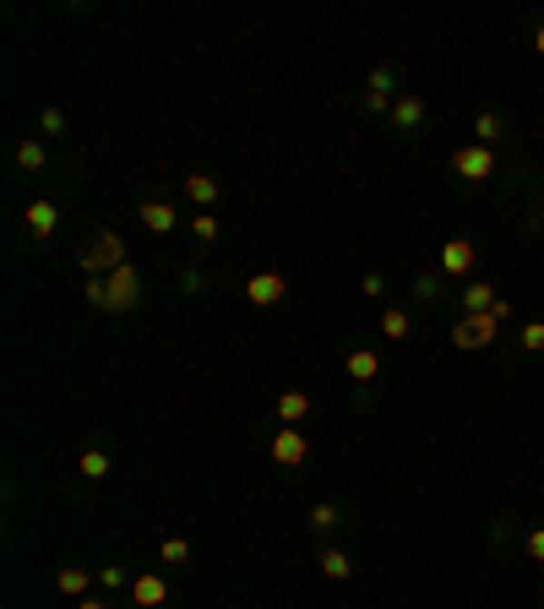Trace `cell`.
<instances>
[{
    "instance_id": "6da1fadb",
    "label": "cell",
    "mask_w": 544,
    "mask_h": 609,
    "mask_svg": "<svg viewBox=\"0 0 544 609\" xmlns=\"http://www.w3.org/2000/svg\"><path fill=\"white\" fill-rule=\"evenodd\" d=\"M82 267H87L93 278H109L114 267H125V240H120L114 229H98V234L82 245Z\"/></svg>"
},
{
    "instance_id": "7a4b0ae2",
    "label": "cell",
    "mask_w": 544,
    "mask_h": 609,
    "mask_svg": "<svg viewBox=\"0 0 544 609\" xmlns=\"http://www.w3.org/2000/svg\"><path fill=\"white\" fill-rule=\"evenodd\" d=\"M104 283H109V310H120V316H125V310H136V305H142V272H136V261L114 267Z\"/></svg>"
},
{
    "instance_id": "3957f363",
    "label": "cell",
    "mask_w": 544,
    "mask_h": 609,
    "mask_svg": "<svg viewBox=\"0 0 544 609\" xmlns=\"http://www.w3.org/2000/svg\"><path fill=\"white\" fill-rule=\"evenodd\" d=\"M392 103H398V71L392 65H376L365 76V109L371 114H392Z\"/></svg>"
},
{
    "instance_id": "277c9868",
    "label": "cell",
    "mask_w": 544,
    "mask_h": 609,
    "mask_svg": "<svg viewBox=\"0 0 544 609\" xmlns=\"http://www.w3.org/2000/svg\"><path fill=\"white\" fill-rule=\"evenodd\" d=\"M496 332H501V321L485 310V316H458V327H452V343L458 349H490L496 343Z\"/></svg>"
},
{
    "instance_id": "5b68a950",
    "label": "cell",
    "mask_w": 544,
    "mask_h": 609,
    "mask_svg": "<svg viewBox=\"0 0 544 609\" xmlns=\"http://www.w3.org/2000/svg\"><path fill=\"white\" fill-rule=\"evenodd\" d=\"M452 169H458L469 185H480V180H490V174H496V152H490V147H480V142H469V147H458V152H452Z\"/></svg>"
},
{
    "instance_id": "8992f818",
    "label": "cell",
    "mask_w": 544,
    "mask_h": 609,
    "mask_svg": "<svg viewBox=\"0 0 544 609\" xmlns=\"http://www.w3.org/2000/svg\"><path fill=\"white\" fill-rule=\"evenodd\" d=\"M245 300L262 305V310H272V305L289 300V278H283V272H251V278H245Z\"/></svg>"
},
{
    "instance_id": "52a82bcc",
    "label": "cell",
    "mask_w": 544,
    "mask_h": 609,
    "mask_svg": "<svg viewBox=\"0 0 544 609\" xmlns=\"http://www.w3.org/2000/svg\"><path fill=\"white\" fill-rule=\"evenodd\" d=\"M311 457V441L300 436V425H283L278 436H272V463H283V468H300Z\"/></svg>"
},
{
    "instance_id": "ba28073f",
    "label": "cell",
    "mask_w": 544,
    "mask_h": 609,
    "mask_svg": "<svg viewBox=\"0 0 544 609\" xmlns=\"http://www.w3.org/2000/svg\"><path fill=\"white\" fill-rule=\"evenodd\" d=\"M474 261H480V250H474L469 240H447V245H441V272H447V278H469Z\"/></svg>"
},
{
    "instance_id": "9c48e42d",
    "label": "cell",
    "mask_w": 544,
    "mask_h": 609,
    "mask_svg": "<svg viewBox=\"0 0 544 609\" xmlns=\"http://www.w3.org/2000/svg\"><path fill=\"white\" fill-rule=\"evenodd\" d=\"M169 599V583L158 577V572H142V577H131V604L136 609H158Z\"/></svg>"
},
{
    "instance_id": "30bf717a",
    "label": "cell",
    "mask_w": 544,
    "mask_h": 609,
    "mask_svg": "<svg viewBox=\"0 0 544 609\" xmlns=\"http://www.w3.org/2000/svg\"><path fill=\"white\" fill-rule=\"evenodd\" d=\"M392 125L409 136V131H420L425 125V98L420 93H398V103H392Z\"/></svg>"
},
{
    "instance_id": "8fae6325",
    "label": "cell",
    "mask_w": 544,
    "mask_h": 609,
    "mask_svg": "<svg viewBox=\"0 0 544 609\" xmlns=\"http://www.w3.org/2000/svg\"><path fill=\"white\" fill-rule=\"evenodd\" d=\"M136 218H142V229H147V234H169V229L180 223V212H174L169 201H142V207H136Z\"/></svg>"
},
{
    "instance_id": "7c38bea8",
    "label": "cell",
    "mask_w": 544,
    "mask_h": 609,
    "mask_svg": "<svg viewBox=\"0 0 544 609\" xmlns=\"http://www.w3.org/2000/svg\"><path fill=\"white\" fill-rule=\"evenodd\" d=\"M343 365H349V381H360V387H371V381L381 376V354H376V349H349Z\"/></svg>"
},
{
    "instance_id": "4fadbf2b",
    "label": "cell",
    "mask_w": 544,
    "mask_h": 609,
    "mask_svg": "<svg viewBox=\"0 0 544 609\" xmlns=\"http://www.w3.org/2000/svg\"><path fill=\"white\" fill-rule=\"evenodd\" d=\"M27 229H33V240H49L54 234V223H60V207L54 201H27Z\"/></svg>"
},
{
    "instance_id": "5bb4252c",
    "label": "cell",
    "mask_w": 544,
    "mask_h": 609,
    "mask_svg": "<svg viewBox=\"0 0 544 609\" xmlns=\"http://www.w3.org/2000/svg\"><path fill=\"white\" fill-rule=\"evenodd\" d=\"M496 283H485V278H474L469 289H463V316H485V310H496Z\"/></svg>"
},
{
    "instance_id": "9a60e30c",
    "label": "cell",
    "mask_w": 544,
    "mask_h": 609,
    "mask_svg": "<svg viewBox=\"0 0 544 609\" xmlns=\"http://www.w3.org/2000/svg\"><path fill=\"white\" fill-rule=\"evenodd\" d=\"M512 125H507V114H496V109H480V120H474V136H480V147H490V142H501Z\"/></svg>"
},
{
    "instance_id": "2e32d148",
    "label": "cell",
    "mask_w": 544,
    "mask_h": 609,
    "mask_svg": "<svg viewBox=\"0 0 544 609\" xmlns=\"http://www.w3.org/2000/svg\"><path fill=\"white\" fill-rule=\"evenodd\" d=\"M414 332V321H409V310L403 305H381V338H392V343H403Z\"/></svg>"
},
{
    "instance_id": "e0dca14e",
    "label": "cell",
    "mask_w": 544,
    "mask_h": 609,
    "mask_svg": "<svg viewBox=\"0 0 544 609\" xmlns=\"http://www.w3.org/2000/svg\"><path fill=\"white\" fill-rule=\"evenodd\" d=\"M87 583H93L87 566H60V572H54V588L71 594V599H87Z\"/></svg>"
},
{
    "instance_id": "ac0fdd59",
    "label": "cell",
    "mask_w": 544,
    "mask_h": 609,
    "mask_svg": "<svg viewBox=\"0 0 544 609\" xmlns=\"http://www.w3.org/2000/svg\"><path fill=\"white\" fill-rule=\"evenodd\" d=\"M185 196L207 212V207L218 201V180H213V174H185Z\"/></svg>"
},
{
    "instance_id": "d6986e66",
    "label": "cell",
    "mask_w": 544,
    "mask_h": 609,
    "mask_svg": "<svg viewBox=\"0 0 544 609\" xmlns=\"http://www.w3.org/2000/svg\"><path fill=\"white\" fill-rule=\"evenodd\" d=\"M305 414H311V398L305 392H278V419L283 425H300Z\"/></svg>"
},
{
    "instance_id": "ffe728a7",
    "label": "cell",
    "mask_w": 544,
    "mask_h": 609,
    "mask_svg": "<svg viewBox=\"0 0 544 609\" xmlns=\"http://www.w3.org/2000/svg\"><path fill=\"white\" fill-rule=\"evenodd\" d=\"M76 468H82V479H109V468H114V463H109V452H104V447H87Z\"/></svg>"
},
{
    "instance_id": "44dd1931",
    "label": "cell",
    "mask_w": 544,
    "mask_h": 609,
    "mask_svg": "<svg viewBox=\"0 0 544 609\" xmlns=\"http://www.w3.org/2000/svg\"><path fill=\"white\" fill-rule=\"evenodd\" d=\"M311 528H316V534H338V528H343V512H338L332 501H316V506H311Z\"/></svg>"
},
{
    "instance_id": "7402d4cb",
    "label": "cell",
    "mask_w": 544,
    "mask_h": 609,
    "mask_svg": "<svg viewBox=\"0 0 544 609\" xmlns=\"http://www.w3.org/2000/svg\"><path fill=\"white\" fill-rule=\"evenodd\" d=\"M447 294V272H420L414 278V300L425 305V300H441Z\"/></svg>"
},
{
    "instance_id": "603a6c76",
    "label": "cell",
    "mask_w": 544,
    "mask_h": 609,
    "mask_svg": "<svg viewBox=\"0 0 544 609\" xmlns=\"http://www.w3.org/2000/svg\"><path fill=\"white\" fill-rule=\"evenodd\" d=\"M349 572H354V561H349L343 550H327V555H321V577H332V583H343Z\"/></svg>"
},
{
    "instance_id": "cb8c5ba5",
    "label": "cell",
    "mask_w": 544,
    "mask_h": 609,
    "mask_svg": "<svg viewBox=\"0 0 544 609\" xmlns=\"http://www.w3.org/2000/svg\"><path fill=\"white\" fill-rule=\"evenodd\" d=\"M191 234H196V245H213V240H218V218H213V212H196V218H191Z\"/></svg>"
},
{
    "instance_id": "d4e9b609",
    "label": "cell",
    "mask_w": 544,
    "mask_h": 609,
    "mask_svg": "<svg viewBox=\"0 0 544 609\" xmlns=\"http://www.w3.org/2000/svg\"><path fill=\"white\" fill-rule=\"evenodd\" d=\"M518 349H523V354H544V321H529V327L518 332Z\"/></svg>"
},
{
    "instance_id": "484cf974",
    "label": "cell",
    "mask_w": 544,
    "mask_h": 609,
    "mask_svg": "<svg viewBox=\"0 0 544 609\" xmlns=\"http://www.w3.org/2000/svg\"><path fill=\"white\" fill-rule=\"evenodd\" d=\"M16 163L22 169H44V142H22L16 147Z\"/></svg>"
},
{
    "instance_id": "4316f807",
    "label": "cell",
    "mask_w": 544,
    "mask_h": 609,
    "mask_svg": "<svg viewBox=\"0 0 544 609\" xmlns=\"http://www.w3.org/2000/svg\"><path fill=\"white\" fill-rule=\"evenodd\" d=\"M191 561V545L185 539H163V566H185Z\"/></svg>"
},
{
    "instance_id": "83f0119b",
    "label": "cell",
    "mask_w": 544,
    "mask_h": 609,
    "mask_svg": "<svg viewBox=\"0 0 544 609\" xmlns=\"http://www.w3.org/2000/svg\"><path fill=\"white\" fill-rule=\"evenodd\" d=\"M44 136H65V109H44Z\"/></svg>"
},
{
    "instance_id": "f1b7e54d",
    "label": "cell",
    "mask_w": 544,
    "mask_h": 609,
    "mask_svg": "<svg viewBox=\"0 0 544 609\" xmlns=\"http://www.w3.org/2000/svg\"><path fill=\"white\" fill-rule=\"evenodd\" d=\"M87 305L109 310V283H104V278H87Z\"/></svg>"
},
{
    "instance_id": "f546056e",
    "label": "cell",
    "mask_w": 544,
    "mask_h": 609,
    "mask_svg": "<svg viewBox=\"0 0 544 609\" xmlns=\"http://www.w3.org/2000/svg\"><path fill=\"white\" fill-rule=\"evenodd\" d=\"M98 583H104L109 594H120V588H125L131 577H125V566H104V572H98Z\"/></svg>"
},
{
    "instance_id": "4dcf8cb0",
    "label": "cell",
    "mask_w": 544,
    "mask_h": 609,
    "mask_svg": "<svg viewBox=\"0 0 544 609\" xmlns=\"http://www.w3.org/2000/svg\"><path fill=\"white\" fill-rule=\"evenodd\" d=\"M180 289H185V294H202V272H196V267H185V272H180Z\"/></svg>"
},
{
    "instance_id": "1f68e13d",
    "label": "cell",
    "mask_w": 544,
    "mask_h": 609,
    "mask_svg": "<svg viewBox=\"0 0 544 609\" xmlns=\"http://www.w3.org/2000/svg\"><path fill=\"white\" fill-rule=\"evenodd\" d=\"M360 289H365V294H371V300H381V294H387V278H381V272H371V278H365V283H360Z\"/></svg>"
},
{
    "instance_id": "d6a6232c",
    "label": "cell",
    "mask_w": 544,
    "mask_h": 609,
    "mask_svg": "<svg viewBox=\"0 0 544 609\" xmlns=\"http://www.w3.org/2000/svg\"><path fill=\"white\" fill-rule=\"evenodd\" d=\"M529 555L544 566V528H534V534H529Z\"/></svg>"
},
{
    "instance_id": "836d02e7",
    "label": "cell",
    "mask_w": 544,
    "mask_h": 609,
    "mask_svg": "<svg viewBox=\"0 0 544 609\" xmlns=\"http://www.w3.org/2000/svg\"><path fill=\"white\" fill-rule=\"evenodd\" d=\"M76 609H109L104 599H76Z\"/></svg>"
},
{
    "instance_id": "e575fe53",
    "label": "cell",
    "mask_w": 544,
    "mask_h": 609,
    "mask_svg": "<svg viewBox=\"0 0 544 609\" xmlns=\"http://www.w3.org/2000/svg\"><path fill=\"white\" fill-rule=\"evenodd\" d=\"M534 49H539V54H544V22H539V33H534Z\"/></svg>"
}]
</instances>
